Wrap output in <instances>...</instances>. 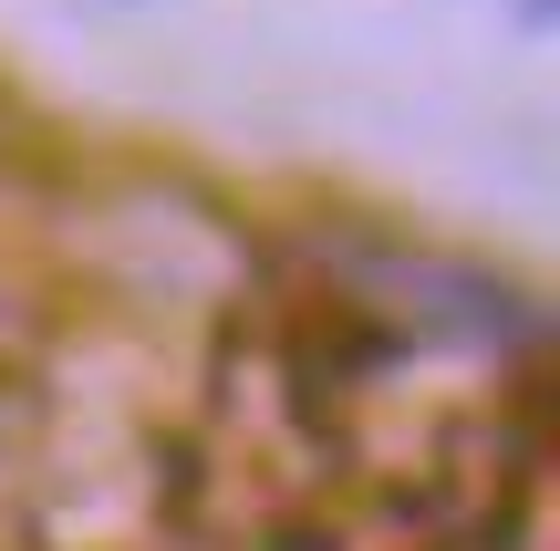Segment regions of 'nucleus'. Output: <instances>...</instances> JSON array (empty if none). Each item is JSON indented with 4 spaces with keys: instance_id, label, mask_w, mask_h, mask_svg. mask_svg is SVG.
<instances>
[{
    "instance_id": "1",
    "label": "nucleus",
    "mask_w": 560,
    "mask_h": 551,
    "mask_svg": "<svg viewBox=\"0 0 560 551\" xmlns=\"http://www.w3.org/2000/svg\"><path fill=\"white\" fill-rule=\"evenodd\" d=\"M540 323L488 271L395 240L312 250L219 375V490L260 551H446L540 490Z\"/></svg>"
}]
</instances>
